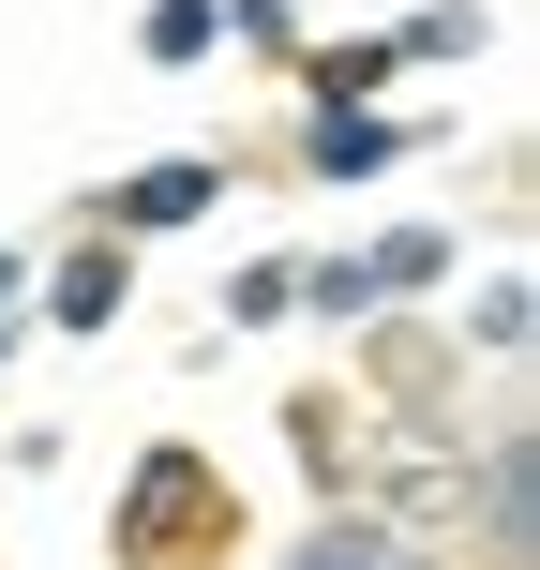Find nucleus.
Instances as JSON below:
<instances>
[{
    "instance_id": "f257e3e1",
    "label": "nucleus",
    "mask_w": 540,
    "mask_h": 570,
    "mask_svg": "<svg viewBox=\"0 0 540 570\" xmlns=\"http://www.w3.org/2000/svg\"><path fill=\"white\" fill-rule=\"evenodd\" d=\"M210 196H226V166H210V150H166V166H136V180L106 196V226H120V240H166V226H196Z\"/></svg>"
},
{
    "instance_id": "f03ea898",
    "label": "nucleus",
    "mask_w": 540,
    "mask_h": 570,
    "mask_svg": "<svg viewBox=\"0 0 540 570\" xmlns=\"http://www.w3.org/2000/svg\"><path fill=\"white\" fill-rule=\"evenodd\" d=\"M285 570H435V556L405 541V525H315V541L285 556Z\"/></svg>"
},
{
    "instance_id": "7ed1b4c3",
    "label": "nucleus",
    "mask_w": 540,
    "mask_h": 570,
    "mask_svg": "<svg viewBox=\"0 0 540 570\" xmlns=\"http://www.w3.org/2000/svg\"><path fill=\"white\" fill-rule=\"evenodd\" d=\"M391 120H361V106H315V180H375V166H391Z\"/></svg>"
},
{
    "instance_id": "20e7f679",
    "label": "nucleus",
    "mask_w": 540,
    "mask_h": 570,
    "mask_svg": "<svg viewBox=\"0 0 540 570\" xmlns=\"http://www.w3.org/2000/svg\"><path fill=\"white\" fill-rule=\"evenodd\" d=\"M46 301H60V331H106V315H120V301H136V271H120V240H90V256H76V271H60V285H46Z\"/></svg>"
},
{
    "instance_id": "39448f33",
    "label": "nucleus",
    "mask_w": 540,
    "mask_h": 570,
    "mask_svg": "<svg viewBox=\"0 0 540 570\" xmlns=\"http://www.w3.org/2000/svg\"><path fill=\"white\" fill-rule=\"evenodd\" d=\"M226 46V0H150V60H210Z\"/></svg>"
},
{
    "instance_id": "423d86ee",
    "label": "nucleus",
    "mask_w": 540,
    "mask_h": 570,
    "mask_svg": "<svg viewBox=\"0 0 540 570\" xmlns=\"http://www.w3.org/2000/svg\"><path fill=\"white\" fill-rule=\"evenodd\" d=\"M375 301H405V285H435V271H451V240H435V226H405V240H375Z\"/></svg>"
},
{
    "instance_id": "0eeeda50",
    "label": "nucleus",
    "mask_w": 540,
    "mask_h": 570,
    "mask_svg": "<svg viewBox=\"0 0 540 570\" xmlns=\"http://www.w3.org/2000/svg\"><path fill=\"white\" fill-rule=\"evenodd\" d=\"M16 285H30V271H16V256H0V301H16Z\"/></svg>"
},
{
    "instance_id": "6e6552de",
    "label": "nucleus",
    "mask_w": 540,
    "mask_h": 570,
    "mask_svg": "<svg viewBox=\"0 0 540 570\" xmlns=\"http://www.w3.org/2000/svg\"><path fill=\"white\" fill-rule=\"evenodd\" d=\"M0 345H16V315H0Z\"/></svg>"
}]
</instances>
